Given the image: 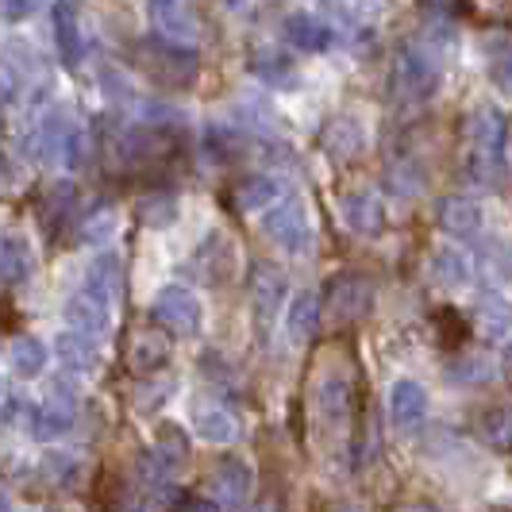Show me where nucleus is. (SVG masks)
<instances>
[{"label": "nucleus", "mask_w": 512, "mask_h": 512, "mask_svg": "<svg viewBox=\"0 0 512 512\" xmlns=\"http://www.w3.org/2000/svg\"><path fill=\"white\" fill-rule=\"evenodd\" d=\"M462 143H466L462 158H466L470 181H478L486 189L501 185V178H505V143H509L505 112L493 108V104H478L462 124Z\"/></svg>", "instance_id": "1"}, {"label": "nucleus", "mask_w": 512, "mask_h": 512, "mask_svg": "<svg viewBox=\"0 0 512 512\" xmlns=\"http://www.w3.org/2000/svg\"><path fill=\"white\" fill-rule=\"evenodd\" d=\"M447 62L451 58L416 31L412 39H405L397 47V58H393V93L405 104H424L439 89V77H443Z\"/></svg>", "instance_id": "2"}, {"label": "nucleus", "mask_w": 512, "mask_h": 512, "mask_svg": "<svg viewBox=\"0 0 512 512\" xmlns=\"http://www.w3.org/2000/svg\"><path fill=\"white\" fill-rule=\"evenodd\" d=\"M131 62H135V70L147 77V81L162 85V89H189L201 77V58H197V51H189L181 43H170L162 35L139 39L131 47Z\"/></svg>", "instance_id": "3"}, {"label": "nucleus", "mask_w": 512, "mask_h": 512, "mask_svg": "<svg viewBox=\"0 0 512 512\" xmlns=\"http://www.w3.org/2000/svg\"><path fill=\"white\" fill-rule=\"evenodd\" d=\"M370 308H374V282H370L366 274L347 270V274H339V278L328 282V293H324V320H328L332 332H351V328H359L362 320L370 316Z\"/></svg>", "instance_id": "4"}, {"label": "nucleus", "mask_w": 512, "mask_h": 512, "mask_svg": "<svg viewBox=\"0 0 512 512\" xmlns=\"http://www.w3.org/2000/svg\"><path fill=\"white\" fill-rule=\"evenodd\" d=\"M312 401H316V416H320L328 428H351L355 409H359V385H355V374L332 366V370L316 382Z\"/></svg>", "instance_id": "5"}, {"label": "nucleus", "mask_w": 512, "mask_h": 512, "mask_svg": "<svg viewBox=\"0 0 512 512\" xmlns=\"http://www.w3.org/2000/svg\"><path fill=\"white\" fill-rule=\"evenodd\" d=\"M266 235L289 251V255H305L312 251V224H308V208L301 197H285L282 205L270 208L266 216Z\"/></svg>", "instance_id": "6"}, {"label": "nucleus", "mask_w": 512, "mask_h": 512, "mask_svg": "<svg viewBox=\"0 0 512 512\" xmlns=\"http://www.w3.org/2000/svg\"><path fill=\"white\" fill-rule=\"evenodd\" d=\"M251 489H255V470H251V462L239 459V455H224V459H216V466L208 470V493L224 509L247 505L251 501Z\"/></svg>", "instance_id": "7"}, {"label": "nucleus", "mask_w": 512, "mask_h": 512, "mask_svg": "<svg viewBox=\"0 0 512 512\" xmlns=\"http://www.w3.org/2000/svg\"><path fill=\"white\" fill-rule=\"evenodd\" d=\"M170 335L158 328H135L124 343V366L135 378H154L166 362H170Z\"/></svg>", "instance_id": "8"}, {"label": "nucleus", "mask_w": 512, "mask_h": 512, "mask_svg": "<svg viewBox=\"0 0 512 512\" xmlns=\"http://www.w3.org/2000/svg\"><path fill=\"white\" fill-rule=\"evenodd\" d=\"M151 312H154V324H162V328H170V332L178 335H193L201 328V301L189 289H181V285L158 289Z\"/></svg>", "instance_id": "9"}, {"label": "nucleus", "mask_w": 512, "mask_h": 512, "mask_svg": "<svg viewBox=\"0 0 512 512\" xmlns=\"http://www.w3.org/2000/svg\"><path fill=\"white\" fill-rule=\"evenodd\" d=\"M81 293H85L89 301H97L104 312H116L120 297H124V262H120V255L97 258V262L85 270Z\"/></svg>", "instance_id": "10"}, {"label": "nucleus", "mask_w": 512, "mask_h": 512, "mask_svg": "<svg viewBox=\"0 0 512 512\" xmlns=\"http://www.w3.org/2000/svg\"><path fill=\"white\" fill-rule=\"evenodd\" d=\"M339 216L355 235H366V239L385 231V208L370 189H343L339 193Z\"/></svg>", "instance_id": "11"}, {"label": "nucleus", "mask_w": 512, "mask_h": 512, "mask_svg": "<svg viewBox=\"0 0 512 512\" xmlns=\"http://www.w3.org/2000/svg\"><path fill=\"white\" fill-rule=\"evenodd\" d=\"M39 143H43V158L51 162V166H81V154H85V135L77 128H70L62 116H51L43 131H39Z\"/></svg>", "instance_id": "12"}, {"label": "nucleus", "mask_w": 512, "mask_h": 512, "mask_svg": "<svg viewBox=\"0 0 512 512\" xmlns=\"http://www.w3.org/2000/svg\"><path fill=\"white\" fill-rule=\"evenodd\" d=\"M74 428V401H70V389L66 385H54L51 401L43 409L31 412V436L51 443V439L66 436Z\"/></svg>", "instance_id": "13"}, {"label": "nucleus", "mask_w": 512, "mask_h": 512, "mask_svg": "<svg viewBox=\"0 0 512 512\" xmlns=\"http://www.w3.org/2000/svg\"><path fill=\"white\" fill-rule=\"evenodd\" d=\"M436 220L447 235H455V239H474V235L482 231V208H478V201H470V197H462V193H451V197L439 201Z\"/></svg>", "instance_id": "14"}, {"label": "nucleus", "mask_w": 512, "mask_h": 512, "mask_svg": "<svg viewBox=\"0 0 512 512\" xmlns=\"http://www.w3.org/2000/svg\"><path fill=\"white\" fill-rule=\"evenodd\" d=\"M247 289H251V301H255V312H258V320H262V324H266V320H270L285 301L282 270H274V266H266V262H255V266H251Z\"/></svg>", "instance_id": "15"}, {"label": "nucleus", "mask_w": 512, "mask_h": 512, "mask_svg": "<svg viewBox=\"0 0 512 512\" xmlns=\"http://www.w3.org/2000/svg\"><path fill=\"white\" fill-rule=\"evenodd\" d=\"M389 416L397 428H416L424 416H428V393L424 385L412 382V378H401L389 389Z\"/></svg>", "instance_id": "16"}, {"label": "nucleus", "mask_w": 512, "mask_h": 512, "mask_svg": "<svg viewBox=\"0 0 512 512\" xmlns=\"http://www.w3.org/2000/svg\"><path fill=\"white\" fill-rule=\"evenodd\" d=\"M151 466L162 478H174V474H181L189 466V439H185L181 428H170V424L158 428L151 447Z\"/></svg>", "instance_id": "17"}, {"label": "nucleus", "mask_w": 512, "mask_h": 512, "mask_svg": "<svg viewBox=\"0 0 512 512\" xmlns=\"http://www.w3.org/2000/svg\"><path fill=\"white\" fill-rule=\"evenodd\" d=\"M54 43H58V58L62 66L74 70L85 54V39H81V24H77V12L70 0H58L54 4Z\"/></svg>", "instance_id": "18"}, {"label": "nucleus", "mask_w": 512, "mask_h": 512, "mask_svg": "<svg viewBox=\"0 0 512 512\" xmlns=\"http://www.w3.org/2000/svg\"><path fill=\"white\" fill-rule=\"evenodd\" d=\"M282 31H285V43L297 47V51H305V54L328 51V47H332V31H328V24L312 20V16H305V12H293V16L285 20Z\"/></svg>", "instance_id": "19"}, {"label": "nucleus", "mask_w": 512, "mask_h": 512, "mask_svg": "<svg viewBox=\"0 0 512 512\" xmlns=\"http://www.w3.org/2000/svg\"><path fill=\"white\" fill-rule=\"evenodd\" d=\"M74 212H77V189L70 185V181L54 185L51 193H47V201H43V208H39L43 231H47L51 239H58V235L66 231V224L74 220Z\"/></svg>", "instance_id": "20"}, {"label": "nucleus", "mask_w": 512, "mask_h": 512, "mask_svg": "<svg viewBox=\"0 0 512 512\" xmlns=\"http://www.w3.org/2000/svg\"><path fill=\"white\" fill-rule=\"evenodd\" d=\"M282 185L278 178H266V174H255V178H243L235 189L228 193V201L235 212H258V208H270L278 201Z\"/></svg>", "instance_id": "21"}, {"label": "nucleus", "mask_w": 512, "mask_h": 512, "mask_svg": "<svg viewBox=\"0 0 512 512\" xmlns=\"http://www.w3.org/2000/svg\"><path fill=\"white\" fill-rule=\"evenodd\" d=\"M93 335L85 332H62L58 335V359L66 362L70 370H77V374H97L101 370V351L89 343Z\"/></svg>", "instance_id": "22"}, {"label": "nucleus", "mask_w": 512, "mask_h": 512, "mask_svg": "<svg viewBox=\"0 0 512 512\" xmlns=\"http://www.w3.org/2000/svg\"><path fill=\"white\" fill-rule=\"evenodd\" d=\"M324 151L332 154L335 162H355L362 154V131L355 120H347V116H335L332 124L324 128Z\"/></svg>", "instance_id": "23"}, {"label": "nucleus", "mask_w": 512, "mask_h": 512, "mask_svg": "<svg viewBox=\"0 0 512 512\" xmlns=\"http://www.w3.org/2000/svg\"><path fill=\"white\" fill-rule=\"evenodd\" d=\"M478 436L493 451H512V405H489L478 412Z\"/></svg>", "instance_id": "24"}, {"label": "nucleus", "mask_w": 512, "mask_h": 512, "mask_svg": "<svg viewBox=\"0 0 512 512\" xmlns=\"http://www.w3.org/2000/svg\"><path fill=\"white\" fill-rule=\"evenodd\" d=\"M151 4L154 24L166 35H193L197 31V16H193V0H147Z\"/></svg>", "instance_id": "25"}, {"label": "nucleus", "mask_w": 512, "mask_h": 512, "mask_svg": "<svg viewBox=\"0 0 512 512\" xmlns=\"http://www.w3.org/2000/svg\"><path fill=\"white\" fill-rule=\"evenodd\" d=\"M320 316H324V301H316V293H297L293 305H289V335L293 343H308L316 328H320Z\"/></svg>", "instance_id": "26"}, {"label": "nucleus", "mask_w": 512, "mask_h": 512, "mask_svg": "<svg viewBox=\"0 0 512 512\" xmlns=\"http://www.w3.org/2000/svg\"><path fill=\"white\" fill-rule=\"evenodd\" d=\"M8 362H12V370H16L20 378H39L43 366H47V347H43V339H35V335H16V339L8 343Z\"/></svg>", "instance_id": "27"}, {"label": "nucleus", "mask_w": 512, "mask_h": 512, "mask_svg": "<svg viewBox=\"0 0 512 512\" xmlns=\"http://www.w3.org/2000/svg\"><path fill=\"white\" fill-rule=\"evenodd\" d=\"M66 320H70V328L74 332H85V335H104L108 328H112V312H104L97 301H89L85 293H77L74 301L66 305Z\"/></svg>", "instance_id": "28"}, {"label": "nucleus", "mask_w": 512, "mask_h": 512, "mask_svg": "<svg viewBox=\"0 0 512 512\" xmlns=\"http://www.w3.org/2000/svg\"><path fill=\"white\" fill-rule=\"evenodd\" d=\"M478 320H482V335L497 347H509L512 343V305L509 301H497V297H486L478 305Z\"/></svg>", "instance_id": "29"}, {"label": "nucleus", "mask_w": 512, "mask_h": 512, "mask_svg": "<svg viewBox=\"0 0 512 512\" xmlns=\"http://www.w3.org/2000/svg\"><path fill=\"white\" fill-rule=\"evenodd\" d=\"M31 266H35L31 247H27L24 239L8 235V239L0 243V274H4V285L12 289V285L27 282V278H31Z\"/></svg>", "instance_id": "30"}, {"label": "nucleus", "mask_w": 512, "mask_h": 512, "mask_svg": "<svg viewBox=\"0 0 512 512\" xmlns=\"http://www.w3.org/2000/svg\"><path fill=\"white\" fill-rule=\"evenodd\" d=\"M193 424H197L201 439H208V443H231V439L239 436L235 416L228 409H220V405H201V409L193 412Z\"/></svg>", "instance_id": "31"}, {"label": "nucleus", "mask_w": 512, "mask_h": 512, "mask_svg": "<svg viewBox=\"0 0 512 512\" xmlns=\"http://www.w3.org/2000/svg\"><path fill=\"white\" fill-rule=\"evenodd\" d=\"M135 220L147 228H170L178 220V197L174 193H151L135 205Z\"/></svg>", "instance_id": "32"}, {"label": "nucleus", "mask_w": 512, "mask_h": 512, "mask_svg": "<svg viewBox=\"0 0 512 512\" xmlns=\"http://www.w3.org/2000/svg\"><path fill=\"white\" fill-rule=\"evenodd\" d=\"M432 278L447 289H459L470 282V270H466V258H459V251H436L432 255Z\"/></svg>", "instance_id": "33"}, {"label": "nucleus", "mask_w": 512, "mask_h": 512, "mask_svg": "<svg viewBox=\"0 0 512 512\" xmlns=\"http://www.w3.org/2000/svg\"><path fill=\"white\" fill-rule=\"evenodd\" d=\"M447 374L459 378V382H489V378H497V366L486 359H455V366Z\"/></svg>", "instance_id": "34"}, {"label": "nucleus", "mask_w": 512, "mask_h": 512, "mask_svg": "<svg viewBox=\"0 0 512 512\" xmlns=\"http://www.w3.org/2000/svg\"><path fill=\"white\" fill-rule=\"evenodd\" d=\"M170 393H174V378H162V382H147L139 385V397H135V409L139 412H154L158 405H166L170 401Z\"/></svg>", "instance_id": "35"}, {"label": "nucleus", "mask_w": 512, "mask_h": 512, "mask_svg": "<svg viewBox=\"0 0 512 512\" xmlns=\"http://www.w3.org/2000/svg\"><path fill=\"white\" fill-rule=\"evenodd\" d=\"M43 470L51 474L58 486H74L77 474H81V462H77V455H47Z\"/></svg>", "instance_id": "36"}, {"label": "nucleus", "mask_w": 512, "mask_h": 512, "mask_svg": "<svg viewBox=\"0 0 512 512\" xmlns=\"http://www.w3.org/2000/svg\"><path fill=\"white\" fill-rule=\"evenodd\" d=\"M436 320L443 324V332H439V343H443V347H459L462 339H466V324H462V320L455 316V312H451V308L436 312Z\"/></svg>", "instance_id": "37"}, {"label": "nucleus", "mask_w": 512, "mask_h": 512, "mask_svg": "<svg viewBox=\"0 0 512 512\" xmlns=\"http://www.w3.org/2000/svg\"><path fill=\"white\" fill-rule=\"evenodd\" d=\"M489 74L497 77L501 85H512V39L497 47V54H493V66H489Z\"/></svg>", "instance_id": "38"}, {"label": "nucleus", "mask_w": 512, "mask_h": 512, "mask_svg": "<svg viewBox=\"0 0 512 512\" xmlns=\"http://www.w3.org/2000/svg\"><path fill=\"white\" fill-rule=\"evenodd\" d=\"M35 8H39V0H4V16H8V24H16V20H27Z\"/></svg>", "instance_id": "39"}, {"label": "nucleus", "mask_w": 512, "mask_h": 512, "mask_svg": "<svg viewBox=\"0 0 512 512\" xmlns=\"http://www.w3.org/2000/svg\"><path fill=\"white\" fill-rule=\"evenodd\" d=\"M228 4H239V0H228Z\"/></svg>", "instance_id": "40"}]
</instances>
